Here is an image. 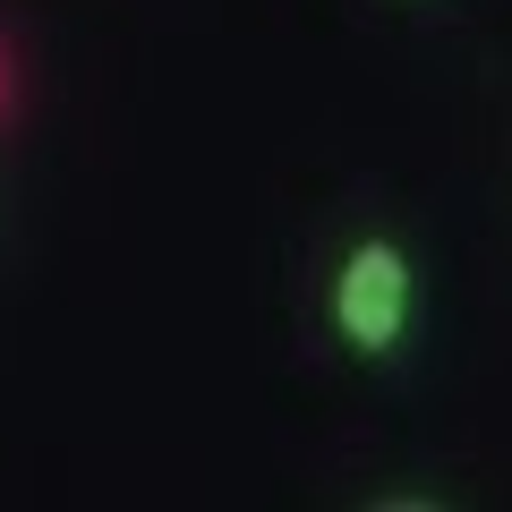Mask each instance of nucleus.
Returning <instances> with one entry per match:
<instances>
[{
	"label": "nucleus",
	"instance_id": "nucleus-2",
	"mask_svg": "<svg viewBox=\"0 0 512 512\" xmlns=\"http://www.w3.org/2000/svg\"><path fill=\"white\" fill-rule=\"evenodd\" d=\"M0 103H9V60H0Z\"/></svg>",
	"mask_w": 512,
	"mask_h": 512
},
{
	"label": "nucleus",
	"instance_id": "nucleus-1",
	"mask_svg": "<svg viewBox=\"0 0 512 512\" xmlns=\"http://www.w3.org/2000/svg\"><path fill=\"white\" fill-rule=\"evenodd\" d=\"M325 325L350 359H393L419 325V256L393 231H359L325 274Z\"/></svg>",
	"mask_w": 512,
	"mask_h": 512
}]
</instances>
